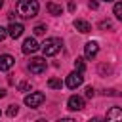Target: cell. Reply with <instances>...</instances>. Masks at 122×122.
I'll return each mask as SVG.
<instances>
[{"instance_id":"6da1fadb","label":"cell","mask_w":122,"mask_h":122,"mask_svg":"<svg viewBox=\"0 0 122 122\" xmlns=\"http://www.w3.org/2000/svg\"><path fill=\"white\" fill-rule=\"evenodd\" d=\"M38 0H19L17 2V13L23 19H30L38 13Z\"/></svg>"},{"instance_id":"7a4b0ae2","label":"cell","mask_w":122,"mask_h":122,"mask_svg":"<svg viewBox=\"0 0 122 122\" xmlns=\"http://www.w3.org/2000/svg\"><path fill=\"white\" fill-rule=\"evenodd\" d=\"M61 40L59 38H46L44 40V44H42V51H44V55H57L59 53V50H61Z\"/></svg>"},{"instance_id":"3957f363","label":"cell","mask_w":122,"mask_h":122,"mask_svg":"<svg viewBox=\"0 0 122 122\" xmlns=\"http://www.w3.org/2000/svg\"><path fill=\"white\" fill-rule=\"evenodd\" d=\"M44 99H46V95L42 92H30L29 95H25V105L30 107V109H36L44 103Z\"/></svg>"},{"instance_id":"277c9868","label":"cell","mask_w":122,"mask_h":122,"mask_svg":"<svg viewBox=\"0 0 122 122\" xmlns=\"http://www.w3.org/2000/svg\"><path fill=\"white\" fill-rule=\"evenodd\" d=\"M46 67H48V63H46L44 57H32L30 63H29V71L32 74H42L46 71Z\"/></svg>"},{"instance_id":"5b68a950","label":"cell","mask_w":122,"mask_h":122,"mask_svg":"<svg viewBox=\"0 0 122 122\" xmlns=\"http://www.w3.org/2000/svg\"><path fill=\"white\" fill-rule=\"evenodd\" d=\"M82 82H84V76H82V72L80 71H74V72H71L69 76H67V88H71V90H76L78 86H82Z\"/></svg>"},{"instance_id":"8992f818","label":"cell","mask_w":122,"mask_h":122,"mask_svg":"<svg viewBox=\"0 0 122 122\" xmlns=\"http://www.w3.org/2000/svg\"><path fill=\"white\" fill-rule=\"evenodd\" d=\"M67 107H69L71 111H82V109H84V97H80V95H71L69 101H67Z\"/></svg>"},{"instance_id":"52a82bcc","label":"cell","mask_w":122,"mask_h":122,"mask_svg":"<svg viewBox=\"0 0 122 122\" xmlns=\"http://www.w3.org/2000/svg\"><path fill=\"white\" fill-rule=\"evenodd\" d=\"M40 46H38V42L34 40V38H27L25 42H23V46H21V50H23V53H34L36 50H38Z\"/></svg>"},{"instance_id":"ba28073f","label":"cell","mask_w":122,"mask_h":122,"mask_svg":"<svg viewBox=\"0 0 122 122\" xmlns=\"http://www.w3.org/2000/svg\"><path fill=\"white\" fill-rule=\"evenodd\" d=\"M13 65H15V59L10 53H2L0 55V71H10Z\"/></svg>"},{"instance_id":"9c48e42d","label":"cell","mask_w":122,"mask_h":122,"mask_svg":"<svg viewBox=\"0 0 122 122\" xmlns=\"http://www.w3.org/2000/svg\"><path fill=\"white\" fill-rule=\"evenodd\" d=\"M97 51H99V46H97V42H86V46H84V55L88 57V59H92V57H95L97 55Z\"/></svg>"},{"instance_id":"30bf717a","label":"cell","mask_w":122,"mask_h":122,"mask_svg":"<svg viewBox=\"0 0 122 122\" xmlns=\"http://www.w3.org/2000/svg\"><path fill=\"white\" fill-rule=\"evenodd\" d=\"M23 30H25V27H23L21 23H11V25L8 27V34H10L11 38H19V36L23 34Z\"/></svg>"},{"instance_id":"8fae6325","label":"cell","mask_w":122,"mask_h":122,"mask_svg":"<svg viewBox=\"0 0 122 122\" xmlns=\"http://www.w3.org/2000/svg\"><path fill=\"white\" fill-rule=\"evenodd\" d=\"M74 29L80 30L82 34H88V32L92 30V25H90L88 21H84V19H74Z\"/></svg>"},{"instance_id":"7c38bea8","label":"cell","mask_w":122,"mask_h":122,"mask_svg":"<svg viewBox=\"0 0 122 122\" xmlns=\"http://www.w3.org/2000/svg\"><path fill=\"white\" fill-rule=\"evenodd\" d=\"M107 120H122V109L120 107H112L107 111Z\"/></svg>"},{"instance_id":"4fadbf2b","label":"cell","mask_w":122,"mask_h":122,"mask_svg":"<svg viewBox=\"0 0 122 122\" xmlns=\"http://www.w3.org/2000/svg\"><path fill=\"white\" fill-rule=\"evenodd\" d=\"M46 8H48V11H50L51 15H61V13H63V8H61L59 4H55V2H48Z\"/></svg>"},{"instance_id":"5bb4252c","label":"cell","mask_w":122,"mask_h":122,"mask_svg":"<svg viewBox=\"0 0 122 122\" xmlns=\"http://www.w3.org/2000/svg\"><path fill=\"white\" fill-rule=\"evenodd\" d=\"M48 86H50V88H55V90H61L63 82H61L59 78H50V80H48Z\"/></svg>"},{"instance_id":"9a60e30c","label":"cell","mask_w":122,"mask_h":122,"mask_svg":"<svg viewBox=\"0 0 122 122\" xmlns=\"http://www.w3.org/2000/svg\"><path fill=\"white\" fill-rule=\"evenodd\" d=\"M112 11H114L116 19H118V21H122V2H116V4H114V8H112Z\"/></svg>"},{"instance_id":"2e32d148","label":"cell","mask_w":122,"mask_h":122,"mask_svg":"<svg viewBox=\"0 0 122 122\" xmlns=\"http://www.w3.org/2000/svg\"><path fill=\"white\" fill-rule=\"evenodd\" d=\"M74 69H76V71H80V72H84L86 63H84V59H82V57H76V61H74Z\"/></svg>"},{"instance_id":"e0dca14e","label":"cell","mask_w":122,"mask_h":122,"mask_svg":"<svg viewBox=\"0 0 122 122\" xmlns=\"http://www.w3.org/2000/svg\"><path fill=\"white\" fill-rule=\"evenodd\" d=\"M44 32H46V27H44V25H36V27H34V34H36V36H42Z\"/></svg>"},{"instance_id":"ac0fdd59","label":"cell","mask_w":122,"mask_h":122,"mask_svg":"<svg viewBox=\"0 0 122 122\" xmlns=\"http://www.w3.org/2000/svg\"><path fill=\"white\" fill-rule=\"evenodd\" d=\"M17 111H19V109H17V105H10V109H8V116H15V114H17Z\"/></svg>"},{"instance_id":"d6986e66","label":"cell","mask_w":122,"mask_h":122,"mask_svg":"<svg viewBox=\"0 0 122 122\" xmlns=\"http://www.w3.org/2000/svg\"><path fill=\"white\" fill-rule=\"evenodd\" d=\"M19 90H21V92H27V90H30V84H27V82H21V84H19Z\"/></svg>"},{"instance_id":"ffe728a7","label":"cell","mask_w":122,"mask_h":122,"mask_svg":"<svg viewBox=\"0 0 122 122\" xmlns=\"http://www.w3.org/2000/svg\"><path fill=\"white\" fill-rule=\"evenodd\" d=\"M6 36H8V29H4V27H0V42H2V40H4Z\"/></svg>"},{"instance_id":"44dd1931","label":"cell","mask_w":122,"mask_h":122,"mask_svg":"<svg viewBox=\"0 0 122 122\" xmlns=\"http://www.w3.org/2000/svg\"><path fill=\"white\" fill-rule=\"evenodd\" d=\"M93 93H95V92H93V88H92V86H88V88H86V97H93Z\"/></svg>"},{"instance_id":"7402d4cb","label":"cell","mask_w":122,"mask_h":122,"mask_svg":"<svg viewBox=\"0 0 122 122\" xmlns=\"http://www.w3.org/2000/svg\"><path fill=\"white\" fill-rule=\"evenodd\" d=\"M88 6H90L92 10H97V2H95V0H90V4H88Z\"/></svg>"},{"instance_id":"603a6c76","label":"cell","mask_w":122,"mask_h":122,"mask_svg":"<svg viewBox=\"0 0 122 122\" xmlns=\"http://www.w3.org/2000/svg\"><path fill=\"white\" fill-rule=\"evenodd\" d=\"M2 97H6V90H4V88H0V99H2Z\"/></svg>"},{"instance_id":"cb8c5ba5","label":"cell","mask_w":122,"mask_h":122,"mask_svg":"<svg viewBox=\"0 0 122 122\" xmlns=\"http://www.w3.org/2000/svg\"><path fill=\"white\" fill-rule=\"evenodd\" d=\"M2 6H4V0H0V8H2Z\"/></svg>"},{"instance_id":"d4e9b609","label":"cell","mask_w":122,"mask_h":122,"mask_svg":"<svg viewBox=\"0 0 122 122\" xmlns=\"http://www.w3.org/2000/svg\"><path fill=\"white\" fill-rule=\"evenodd\" d=\"M107 2H111V0H107Z\"/></svg>"},{"instance_id":"484cf974","label":"cell","mask_w":122,"mask_h":122,"mask_svg":"<svg viewBox=\"0 0 122 122\" xmlns=\"http://www.w3.org/2000/svg\"><path fill=\"white\" fill-rule=\"evenodd\" d=\"M0 114H2V112H0Z\"/></svg>"}]
</instances>
